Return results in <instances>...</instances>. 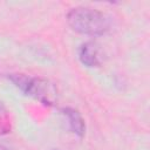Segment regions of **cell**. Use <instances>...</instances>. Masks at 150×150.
Masks as SVG:
<instances>
[{"mask_svg": "<svg viewBox=\"0 0 150 150\" xmlns=\"http://www.w3.org/2000/svg\"><path fill=\"white\" fill-rule=\"evenodd\" d=\"M67 22L73 30L91 36L103 35L110 29L109 18L101 11L90 7H75L67 14Z\"/></svg>", "mask_w": 150, "mask_h": 150, "instance_id": "6da1fadb", "label": "cell"}, {"mask_svg": "<svg viewBox=\"0 0 150 150\" xmlns=\"http://www.w3.org/2000/svg\"><path fill=\"white\" fill-rule=\"evenodd\" d=\"M11 81L25 94L39 100L41 103L53 105L57 97L56 88L43 77H32L25 74H11Z\"/></svg>", "mask_w": 150, "mask_h": 150, "instance_id": "7a4b0ae2", "label": "cell"}, {"mask_svg": "<svg viewBox=\"0 0 150 150\" xmlns=\"http://www.w3.org/2000/svg\"><path fill=\"white\" fill-rule=\"evenodd\" d=\"M79 59L87 67H98L101 64L98 46L93 41L82 43L79 50Z\"/></svg>", "mask_w": 150, "mask_h": 150, "instance_id": "3957f363", "label": "cell"}, {"mask_svg": "<svg viewBox=\"0 0 150 150\" xmlns=\"http://www.w3.org/2000/svg\"><path fill=\"white\" fill-rule=\"evenodd\" d=\"M63 115L68 118V123H69V128L70 130L77 135L79 137H83L84 132H86V124H84V120L82 118L81 114L74 109V108H63L62 109Z\"/></svg>", "mask_w": 150, "mask_h": 150, "instance_id": "277c9868", "label": "cell"}, {"mask_svg": "<svg viewBox=\"0 0 150 150\" xmlns=\"http://www.w3.org/2000/svg\"><path fill=\"white\" fill-rule=\"evenodd\" d=\"M12 130V120L9 111L5 107V104L0 101V136L7 135Z\"/></svg>", "mask_w": 150, "mask_h": 150, "instance_id": "5b68a950", "label": "cell"}, {"mask_svg": "<svg viewBox=\"0 0 150 150\" xmlns=\"http://www.w3.org/2000/svg\"><path fill=\"white\" fill-rule=\"evenodd\" d=\"M0 150H8V149H7L6 146H4V145H1V144H0Z\"/></svg>", "mask_w": 150, "mask_h": 150, "instance_id": "8992f818", "label": "cell"}]
</instances>
